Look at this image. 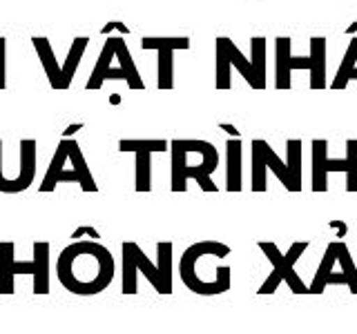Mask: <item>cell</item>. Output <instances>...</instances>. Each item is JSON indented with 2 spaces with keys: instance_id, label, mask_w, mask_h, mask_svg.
Here are the masks:
<instances>
[{
  "instance_id": "6da1fadb",
  "label": "cell",
  "mask_w": 357,
  "mask_h": 334,
  "mask_svg": "<svg viewBox=\"0 0 357 334\" xmlns=\"http://www.w3.org/2000/svg\"><path fill=\"white\" fill-rule=\"evenodd\" d=\"M116 274V261L100 241H74L59 254L56 276L67 292L94 296L109 287Z\"/></svg>"
},
{
  "instance_id": "7a4b0ae2",
  "label": "cell",
  "mask_w": 357,
  "mask_h": 334,
  "mask_svg": "<svg viewBox=\"0 0 357 334\" xmlns=\"http://www.w3.org/2000/svg\"><path fill=\"white\" fill-rule=\"evenodd\" d=\"M121 256V292L123 294H137L139 292V276L143 274L148 283L154 285L159 294H172V250L174 245L170 241L156 243V263L150 261V256L143 252L141 245L134 241L123 243Z\"/></svg>"
},
{
  "instance_id": "3957f363",
  "label": "cell",
  "mask_w": 357,
  "mask_h": 334,
  "mask_svg": "<svg viewBox=\"0 0 357 334\" xmlns=\"http://www.w3.org/2000/svg\"><path fill=\"white\" fill-rule=\"evenodd\" d=\"M172 163H170V189L172 192H185L188 181L195 178L204 192H217L212 181V172L219 165V152L208 141L197 138H176L170 143Z\"/></svg>"
},
{
  "instance_id": "277c9868",
  "label": "cell",
  "mask_w": 357,
  "mask_h": 334,
  "mask_svg": "<svg viewBox=\"0 0 357 334\" xmlns=\"http://www.w3.org/2000/svg\"><path fill=\"white\" fill-rule=\"evenodd\" d=\"M228 254H230V245L226 243H219V241L192 243L183 252L181 261H178V276H181L183 285L190 292L201 294V296H215V294L228 292L232 285V276H212L208 274V270L201 267V263L210 259V256L226 259Z\"/></svg>"
},
{
  "instance_id": "5b68a950",
  "label": "cell",
  "mask_w": 357,
  "mask_h": 334,
  "mask_svg": "<svg viewBox=\"0 0 357 334\" xmlns=\"http://www.w3.org/2000/svg\"><path fill=\"white\" fill-rule=\"evenodd\" d=\"M27 274L33 281V294H50V243L36 241L33 243V259L18 261L16 259V243L3 241L0 243V294L16 292V276Z\"/></svg>"
},
{
  "instance_id": "8992f818",
  "label": "cell",
  "mask_w": 357,
  "mask_h": 334,
  "mask_svg": "<svg viewBox=\"0 0 357 334\" xmlns=\"http://www.w3.org/2000/svg\"><path fill=\"white\" fill-rule=\"evenodd\" d=\"M78 183L83 192H98L94 176L89 172L83 150L78 148L74 138H63L54 152V159L47 167V174L43 178L40 192H54L59 183Z\"/></svg>"
},
{
  "instance_id": "52a82bcc",
  "label": "cell",
  "mask_w": 357,
  "mask_h": 334,
  "mask_svg": "<svg viewBox=\"0 0 357 334\" xmlns=\"http://www.w3.org/2000/svg\"><path fill=\"white\" fill-rule=\"evenodd\" d=\"M259 250L268 256V261L273 263V274L266 278L261 283L259 292L257 294H273L277 292V287L282 281H286V285L290 287V292L293 294H308V285L301 281V276L295 272V263L301 254L306 252L308 248V241H299V243H293L290 245V250L286 254L279 252V248L271 241H259Z\"/></svg>"
},
{
  "instance_id": "ba28073f",
  "label": "cell",
  "mask_w": 357,
  "mask_h": 334,
  "mask_svg": "<svg viewBox=\"0 0 357 334\" xmlns=\"http://www.w3.org/2000/svg\"><path fill=\"white\" fill-rule=\"evenodd\" d=\"M266 170H273L275 176L282 181L286 189H290V178H288V167L286 163L275 154V150L261 138L252 141V192H266Z\"/></svg>"
},
{
  "instance_id": "9c48e42d",
  "label": "cell",
  "mask_w": 357,
  "mask_h": 334,
  "mask_svg": "<svg viewBox=\"0 0 357 334\" xmlns=\"http://www.w3.org/2000/svg\"><path fill=\"white\" fill-rule=\"evenodd\" d=\"M143 49H156L159 51V89H172L174 87V51L176 49H190L188 36H143L141 38Z\"/></svg>"
},
{
  "instance_id": "30bf717a",
  "label": "cell",
  "mask_w": 357,
  "mask_h": 334,
  "mask_svg": "<svg viewBox=\"0 0 357 334\" xmlns=\"http://www.w3.org/2000/svg\"><path fill=\"white\" fill-rule=\"evenodd\" d=\"M328 172H349V161L328 159V141L315 138L312 141V192H326Z\"/></svg>"
},
{
  "instance_id": "8fae6325",
  "label": "cell",
  "mask_w": 357,
  "mask_h": 334,
  "mask_svg": "<svg viewBox=\"0 0 357 334\" xmlns=\"http://www.w3.org/2000/svg\"><path fill=\"white\" fill-rule=\"evenodd\" d=\"M36 178V141L22 138L20 141V170L16 178H7L0 183V192L3 194H18L25 192L29 185H33Z\"/></svg>"
},
{
  "instance_id": "7c38bea8",
  "label": "cell",
  "mask_w": 357,
  "mask_h": 334,
  "mask_svg": "<svg viewBox=\"0 0 357 334\" xmlns=\"http://www.w3.org/2000/svg\"><path fill=\"white\" fill-rule=\"evenodd\" d=\"M290 40L288 36H277L275 40V51H277V78L275 87L277 89H290L293 81H290V72L293 70H310V58L308 56H293L290 54Z\"/></svg>"
},
{
  "instance_id": "4fadbf2b",
  "label": "cell",
  "mask_w": 357,
  "mask_h": 334,
  "mask_svg": "<svg viewBox=\"0 0 357 334\" xmlns=\"http://www.w3.org/2000/svg\"><path fill=\"white\" fill-rule=\"evenodd\" d=\"M116 40H119V36H109L103 45V49H100V56L92 70V76H89V81L85 85V89H89V92L100 89L105 81H121V78L126 81V74H123L121 67L112 65L114 54H116Z\"/></svg>"
},
{
  "instance_id": "5bb4252c",
  "label": "cell",
  "mask_w": 357,
  "mask_h": 334,
  "mask_svg": "<svg viewBox=\"0 0 357 334\" xmlns=\"http://www.w3.org/2000/svg\"><path fill=\"white\" fill-rule=\"evenodd\" d=\"M33 42V49H36L38 54V58L43 63V70L45 74H47V81L54 89H67L65 81H63V72H61V65L56 63V56H54V49H52V42L50 38H45V36H33L31 38Z\"/></svg>"
},
{
  "instance_id": "9a60e30c",
  "label": "cell",
  "mask_w": 357,
  "mask_h": 334,
  "mask_svg": "<svg viewBox=\"0 0 357 334\" xmlns=\"http://www.w3.org/2000/svg\"><path fill=\"white\" fill-rule=\"evenodd\" d=\"M310 89L319 92L326 87V38L312 36L310 38Z\"/></svg>"
},
{
  "instance_id": "2e32d148",
  "label": "cell",
  "mask_w": 357,
  "mask_h": 334,
  "mask_svg": "<svg viewBox=\"0 0 357 334\" xmlns=\"http://www.w3.org/2000/svg\"><path fill=\"white\" fill-rule=\"evenodd\" d=\"M241 141L230 138L226 143V189L241 192Z\"/></svg>"
},
{
  "instance_id": "e0dca14e",
  "label": "cell",
  "mask_w": 357,
  "mask_h": 334,
  "mask_svg": "<svg viewBox=\"0 0 357 334\" xmlns=\"http://www.w3.org/2000/svg\"><path fill=\"white\" fill-rule=\"evenodd\" d=\"M335 263H337V241L328 243L326 252L321 256V263L317 267V274L312 278V283L308 285V294H321L324 289H326V278L331 276Z\"/></svg>"
},
{
  "instance_id": "ac0fdd59",
  "label": "cell",
  "mask_w": 357,
  "mask_h": 334,
  "mask_svg": "<svg viewBox=\"0 0 357 334\" xmlns=\"http://www.w3.org/2000/svg\"><path fill=\"white\" fill-rule=\"evenodd\" d=\"M286 167L290 178L288 192H301V141L290 138L286 143Z\"/></svg>"
},
{
  "instance_id": "d6986e66",
  "label": "cell",
  "mask_w": 357,
  "mask_h": 334,
  "mask_svg": "<svg viewBox=\"0 0 357 334\" xmlns=\"http://www.w3.org/2000/svg\"><path fill=\"white\" fill-rule=\"evenodd\" d=\"M116 58H119V67L123 70V74H126V81H128V87L130 89H143L145 83H143V78L137 70V65H134L132 61V56H130V49H128V45L126 40H123L119 36L116 40Z\"/></svg>"
},
{
  "instance_id": "ffe728a7",
  "label": "cell",
  "mask_w": 357,
  "mask_h": 334,
  "mask_svg": "<svg viewBox=\"0 0 357 334\" xmlns=\"http://www.w3.org/2000/svg\"><path fill=\"white\" fill-rule=\"evenodd\" d=\"M250 65L255 74V89H266V38H250Z\"/></svg>"
},
{
  "instance_id": "44dd1931",
  "label": "cell",
  "mask_w": 357,
  "mask_h": 334,
  "mask_svg": "<svg viewBox=\"0 0 357 334\" xmlns=\"http://www.w3.org/2000/svg\"><path fill=\"white\" fill-rule=\"evenodd\" d=\"M87 42H89L87 36H76L74 42H72V47H70V54H67V58H65V65L61 67L63 81H65L67 87L72 85V78H74V74L78 70V65H81V61H83V54L87 49Z\"/></svg>"
},
{
  "instance_id": "7402d4cb",
  "label": "cell",
  "mask_w": 357,
  "mask_h": 334,
  "mask_svg": "<svg viewBox=\"0 0 357 334\" xmlns=\"http://www.w3.org/2000/svg\"><path fill=\"white\" fill-rule=\"evenodd\" d=\"M134 189L137 192H150L152 189V154L137 152L134 161Z\"/></svg>"
},
{
  "instance_id": "603a6c76",
  "label": "cell",
  "mask_w": 357,
  "mask_h": 334,
  "mask_svg": "<svg viewBox=\"0 0 357 334\" xmlns=\"http://www.w3.org/2000/svg\"><path fill=\"white\" fill-rule=\"evenodd\" d=\"M221 40H223V49H226V56H228V63H230V67H237L239 74L245 78V83H248V85L255 89V74H252V65H250V61L245 58V56L239 51L237 45H234L230 38L221 36Z\"/></svg>"
},
{
  "instance_id": "cb8c5ba5",
  "label": "cell",
  "mask_w": 357,
  "mask_h": 334,
  "mask_svg": "<svg viewBox=\"0 0 357 334\" xmlns=\"http://www.w3.org/2000/svg\"><path fill=\"white\" fill-rule=\"evenodd\" d=\"M355 61H357V38L351 40L349 49L344 54V61L340 63L337 74H335L333 83H331L333 89H346V85H349V74L355 70Z\"/></svg>"
},
{
  "instance_id": "d4e9b609",
  "label": "cell",
  "mask_w": 357,
  "mask_h": 334,
  "mask_svg": "<svg viewBox=\"0 0 357 334\" xmlns=\"http://www.w3.org/2000/svg\"><path fill=\"white\" fill-rule=\"evenodd\" d=\"M170 150V143L163 138H150V141H141V138H123L119 141V152H167Z\"/></svg>"
},
{
  "instance_id": "484cf974",
  "label": "cell",
  "mask_w": 357,
  "mask_h": 334,
  "mask_svg": "<svg viewBox=\"0 0 357 334\" xmlns=\"http://www.w3.org/2000/svg\"><path fill=\"white\" fill-rule=\"evenodd\" d=\"M337 261L342 265V272L344 276L349 278V289H351V294H357V267L351 259V252L349 248H346V243L344 241H337Z\"/></svg>"
},
{
  "instance_id": "4316f807",
  "label": "cell",
  "mask_w": 357,
  "mask_h": 334,
  "mask_svg": "<svg viewBox=\"0 0 357 334\" xmlns=\"http://www.w3.org/2000/svg\"><path fill=\"white\" fill-rule=\"evenodd\" d=\"M230 63H228V56H226V49H223V40L221 36L217 38V89H230L232 87V81H230Z\"/></svg>"
},
{
  "instance_id": "83f0119b",
  "label": "cell",
  "mask_w": 357,
  "mask_h": 334,
  "mask_svg": "<svg viewBox=\"0 0 357 334\" xmlns=\"http://www.w3.org/2000/svg\"><path fill=\"white\" fill-rule=\"evenodd\" d=\"M346 161H349V172H346V189L349 192H357V138L346 141Z\"/></svg>"
},
{
  "instance_id": "f1b7e54d",
  "label": "cell",
  "mask_w": 357,
  "mask_h": 334,
  "mask_svg": "<svg viewBox=\"0 0 357 334\" xmlns=\"http://www.w3.org/2000/svg\"><path fill=\"white\" fill-rule=\"evenodd\" d=\"M5 56H7V40L0 36V89H5V85H7V70H5Z\"/></svg>"
},
{
  "instance_id": "f546056e",
  "label": "cell",
  "mask_w": 357,
  "mask_h": 334,
  "mask_svg": "<svg viewBox=\"0 0 357 334\" xmlns=\"http://www.w3.org/2000/svg\"><path fill=\"white\" fill-rule=\"evenodd\" d=\"M81 237H89L92 241H98L100 239V234L94 230V228H89V225H81V228H76L74 230V234H72V239H76V241H81Z\"/></svg>"
},
{
  "instance_id": "4dcf8cb0",
  "label": "cell",
  "mask_w": 357,
  "mask_h": 334,
  "mask_svg": "<svg viewBox=\"0 0 357 334\" xmlns=\"http://www.w3.org/2000/svg\"><path fill=\"white\" fill-rule=\"evenodd\" d=\"M114 29H119L121 33H130V29H128V25H123V22H107L105 27H100V33H109V31H114Z\"/></svg>"
},
{
  "instance_id": "1f68e13d",
  "label": "cell",
  "mask_w": 357,
  "mask_h": 334,
  "mask_svg": "<svg viewBox=\"0 0 357 334\" xmlns=\"http://www.w3.org/2000/svg\"><path fill=\"white\" fill-rule=\"evenodd\" d=\"M331 228L337 232V237L344 239L346 237V232H349V228H346V223L344 221H331Z\"/></svg>"
},
{
  "instance_id": "d6a6232c",
  "label": "cell",
  "mask_w": 357,
  "mask_h": 334,
  "mask_svg": "<svg viewBox=\"0 0 357 334\" xmlns=\"http://www.w3.org/2000/svg\"><path fill=\"white\" fill-rule=\"evenodd\" d=\"M219 129H223L226 134H230L232 138H239V136H241V132H239L237 127H234V125H228V122H219Z\"/></svg>"
},
{
  "instance_id": "836d02e7",
  "label": "cell",
  "mask_w": 357,
  "mask_h": 334,
  "mask_svg": "<svg viewBox=\"0 0 357 334\" xmlns=\"http://www.w3.org/2000/svg\"><path fill=\"white\" fill-rule=\"evenodd\" d=\"M78 129H83V122H74V125L67 127V129L63 132V138H70V136H74V134H76Z\"/></svg>"
},
{
  "instance_id": "e575fe53",
  "label": "cell",
  "mask_w": 357,
  "mask_h": 334,
  "mask_svg": "<svg viewBox=\"0 0 357 334\" xmlns=\"http://www.w3.org/2000/svg\"><path fill=\"white\" fill-rule=\"evenodd\" d=\"M109 103H112V105H119V103H121V94H112V96H109Z\"/></svg>"
},
{
  "instance_id": "d590c367",
  "label": "cell",
  "mask_w": 357,
  "mask_h": 334,
  "mask_svg": "<svg viewBox=\"0 0 357 334\" xmlns=\"http://www.w3.org/2000/svg\"><path fill=\"white\" fill-rule=\"evenodd\" d=\"M346 33H349V36H353V33H357V20L353 22V25H351L349 29H346Z\"/></svg>"
}]
</instances>
